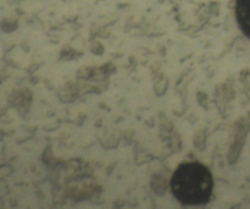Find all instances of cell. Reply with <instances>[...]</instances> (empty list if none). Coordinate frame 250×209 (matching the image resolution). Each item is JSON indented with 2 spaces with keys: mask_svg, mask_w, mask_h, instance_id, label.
<instances>
[{
  "mask_svg": "<svg viewBox=\"0 0 250 209\" xmlns=\"http://www.w3.org/2000/svg\"><path fill=\"white\" fill-rule=\"evenodd\" d=\"M213 185L210 170L199 162L180 164L170 181L172 194L186 206L206 204L212 195Z\"/></svg>",
  "mask_w": 250,
  "mask_h": 209,
  "instance_id": "1",
  "label": "cell"
},
{
  "mask_svg": "<svg viewBox=\"0 0 250 209\" xmlns=\"http://www.w3.org/2000/svg\"><path fill=\"white\" fill-rule=\"evenodd\" d=\"M234 10L239 28L250 39V0H235Z\"/></svg>",
  "mask_w": 250,
  "mask_h": 209,
  "instance_id": "2",
  "label": "cell"
}]
</instances>
